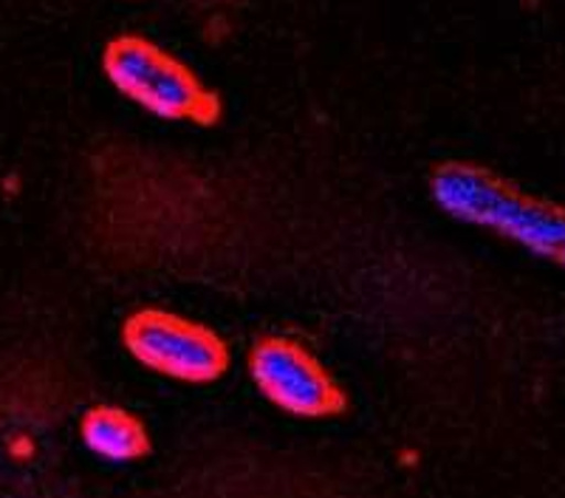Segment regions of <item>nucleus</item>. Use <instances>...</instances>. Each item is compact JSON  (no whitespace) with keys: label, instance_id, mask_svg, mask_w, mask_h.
<instances>
[{"label":"nucleus","instance_id":"nucleus-2","mask_svg":"<svg viewBox=\"0 0 565 498\" xmlns=\"http://www.w3.org/2000/svg\"><path fill=\"white\" fill-rule=\"evenodd\" d=\"M103 74L119 97L164 123L215 125L221 119L218 91L193 65L145 34L125 32L105 43Z\"/></svg>","mask_w":565,"mask_h":498},{"label":"nucleus","instance_id":"nucleus-1","mask_svg":"<svg viewBox=\"0 0 565 498\" xmlns=\"http://www.w3.org/2000/svg\"><path fill=\"white\" fill-rule=\"evenodd\" d=\"M436 208L478 226L529 255L565 269V208L521 190L514 181L472 162H444L430 176Z\"/></svg>","mask_w":565,"mask_h":498},{"label":"nucleus","instance_id":"nucleus-5","mask_svg":"<svg viewBox=\"0 0 565 498\" xmlns=\"http://www.w3.org/2000/svg\"><path fill=\"white\" fill-rule=\"evenodd\" d=\"M79 439L97 459L128 465L150 453L148 425L122 405H94L79 420Z\"/></svg>","mask_w":565,"mask_h":498},{"label":"nucleus","instance_id":"nucleus-4","mask_svg":"<svg viewBox=\"0 0 565 498\" xmlns=\"http://www.w3.org/2000/svg\"><path fill=\"white\" fill-rule=\"evenodd\" d=\"M249 380L266 402L297 420H328L345 411V391L326 362L295 337L266 335L246 354Z\"/></svg>","mask_w":565,"mask_h":498},{"label":"nucleus","instance_id":"nucleus-3","mask_svg":"<svg viewBox=\"0 0 565 498\" xmlns=\"http://www.w3.org/2000/svg\"><path fill=\"white\" fill-rule=\"evenodd\" d=\"M122 346L141 369L186 385L221 380L232 362L218 331L161 306H141L125 317Z\"/></svg>","mask_w":565,"mask_h":498}]
</instances>
